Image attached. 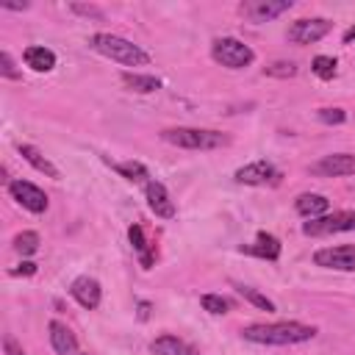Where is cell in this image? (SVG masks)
<instances>
[{"instance_id":"11","label":"cell","mask_w":355,"mask_h":355,"mask_svg":"<svg viewBox=\"0 0 355 355\" xmlns=\"http://www.w3.org/2000/svg\"><path fill=\"white\" fill-rule=\"evenodd\" d=\"M313 175H322V178H344V175H355V155L352 153H333V155H324L322 161H316L311 166Z\"/></svg>"},{"instance_id":"22","label":"cell","mask_w":355,"mask_h":355,"mask_svg":"<svg viewBox=\"0 0 355 355\" xmlns=\"http://www.w3.org/2000/svg\"><path fill=\"white\" fill-rule=\"evenodd\" d=\"M128 239H130L133 250H136V252H141V266H144V269H150V263H153V255L147 252V241H144V230H141V225H130V230H128Z\"/></svg>"},{"instance_id":"7","label":"cell","mask_w":355,"mask_h":355,"mask_svg":"<svg viewBox=\"0 0 355 355\" xmlns=\"http://www.w3.org/2000/svg\"><path fill=\"white\" fill-rule=\"evenodd\" d=\"M313 263L324 269L338 272H355V244H338V247H322L313 252Z\"/></svg>"},{"instance_id":"10","label":"cell","mask_w":355,"mask_h":355,"mask_svg":"<svg viewBox=\"0 0 355 355\" xmlns=\"http://www.w3.org/2000/svg\"><path fill=\"white\" fill-rule=\"evenodd\" d=\"M233 178H236V183H244V186H269V183L280 180V172L269 161H252V164L236 169Z\"/></svg>"},{"instance_id":"5","label":"cell","mask_w":355,"mask_h":355,"mask_svg":"<svg viewBox=\"0 0 355 355\" xmlns=\"http://www.w3.org/2000/svg\"><path fill=\"white\" fill-rule=\"evenodd\" d=\"M355 230V211H336V214H324L316 219H308L302 225L305 236H333V233H347Z\"/></svg>"},{"instance_id":"17","label":"cell","mask_w":355,"mask_h":355,"mask_svg":"<svg viewBox=\"0 0 355 355\" xmlns=\"http://www.w3.org/2000/svg\"><path fill=\"white\" fill-rule=\"evenodd\" d=\"M150 352H153V355H200L194 347H189V344L180 341L178 336H158V338L150 344Z\"/></svg>"},{"instance_id":"26","label":"cell","mask_w":355,"mask_h":355,"mask_svg":"<svg viewBox=\"0 0 355 355\" xmlns=\"http://www.w3.org/2000/svg\"><path fill=\"white\" fill-rule=\"evenodd\" d=\"M200 305H202L208 313H227V308H230V302H227L225 297H219V294H202V297H200Z\"/></svg>"},{"instance_id":"32","label":"cell","mask_w":355,"mask_h":355,"mask_svg":"<svg viewBox=\"0 0 355 355\" xmlns=\"http://www.w3.org/2000/svg\"><path fill=\"white\" fill-rule=\"evenodd\" d=\"M33 272H36V263H31V261H25L17 269H11V275H33Z\"/></svg>"},{"instance_id":"1","label":"cell","mask_w":355,"mask_h":355,"mask_svg":"<svg viewBox=\"0 0 355 355\" xmlns=\"http://www.w3.org/2000/svg\"><path fill=\"white\" fill-rule=\"evenodd\" d=\"M241 336L252 344H272V347H286V344H302L316 336L313 324L302 322H263V324H247Z\"/></svg>"},{"instance_id":"20","label":"cell","mask_w":355,"mask_h":355,"mask_svg":"<svg viewBox=\"0 0 355 355\" xmlns=\"http://www.w3.org/2000/svg\"><path fill=\"white\" fill-rule=\"evenodd\" d=\"M122 83L130 89V92H139V94H150V92H158L161 89V80L153 78V75H139V72H122Z\"/></svg>"},{"instance_id":"29","label":"cell","mask_w":355,"mask_h":355,"mask_svg":"<svg viewBox=\"0 0 355 355\" xmlns=\"http://www.w3.org/2000/svg\"><path fill=\"white\" fill-rule=\"evenodd\" d=\"M0 72H3V78H8V80H19L22 78V72L14 67V61H11V55L3 50L0 53Z\"/></svg>"},{"instance_id":"4","label":"cell","mask_w":355,"mask_h":355,"mask_svg":"<svg viewBox=\"0 0 355 355\" xmlns=\"http://www.w3.org/2000/svg\"><path fill=\"white\" fill-rule=\"evenodd\" d=\"M211 55H214L216 64H222V67H227V69H244V67H250V64L255 61L252 47L244 44L241 39H236V36H222V39H216V42L211 44Z\"/></svg>"},{"instance_id":"31","label":"cell","mask_w":355,"mask_h":355,"mask_svg":"<svg viewBox=\"0 0 355 355\" xmlns=\"http://www.w3.org/2000/svg\"><path fill=\"white\" fill-rule=\"evenodd\" d=\"M3 347H6V352H8V355H25L14 336H6V338H3Z\"/></svg>"},{"instance_id":"23","label":"cell","mask_w":355,"mask_h":355,"mask_svg":"<svg viewBox=\"0 0 355 355\" xmlns=\"http://www.w3.org/2000/svg\"><path fill=\"white\" fill-rule=\"evenodd\" d=\"M236 291L247 300V302H252V305H258L261 311H266V313H272L275 311V302L269 300V297H263L258 288H252V286H236Z\"/></svg>"},{"instance_id":"21","label":"cell","mask_w":355,"mask_h":355,"mask_svg":"<svg viewBox=\"0 0 355 355\" xmlns=\"http://www.w3.org/2000/svg\"><path fill=\"white\" fill-rule=\"evenodd\" d=\"M114 169L122 175V178H128V180H133V183H150L147 178V166L144 164H139V161H125V164H114Z\"/></svg>"},{"instance_id":"12","label":"cell","mask_w":355,"mask_h":355,"mask_svg":"<svg viewBox=\"0 0 355 355\" xmlns=\"http://www.w3.org/2000/svg\"><path fill=\"white\" fill-rule=\"evenodd\" d=\"M144 194H147V205H150V211H153L155 216L172 219V216L178 214V208H175V202H172V197H169V191H166L164 183L150 180V183L144 186Z\"/></svg>"},{"instance_id":"8","label":"cell","mask_w":355,"mask_h":355,"mask_svg":"<svg viewBox=\"0 0 355 355\" xmlns=\"http://www.w3.org/2000/svg\"><path fill=\"white\" fill-rule=\"evenodd\" d=\"M8 194H11L25 211H31V214H44L47 205H50L47 194H44L39 186L28 183V180H11V183H8Z\"/></svg>"},{"instance_id":"16","label":"cell","mask_w":355,"mask_h":355,"mask_svg":"<svg viewBox=\"0 0 355 355\" xmlns=\"http://www.w3.org/2000/svg\"><path fill=\"white\" fill-rule=\"evenodd\" d=\"M294 208H297V214H302V216H308V219H316V216H324L327 214V208H330V200L324 197V194H300L297 200H294Z\"/></svg>"},{"instance_id":"35","label":"cell","mask_w":355,"mask_h":355,"mask_svg":"<svg viewBox=\"0 0 355 355\" xmlns=\"http://www.w3.org/2000/svg\"><path fill=\"white\" fill-rule=\"evenodd\" d=\"M75 355H80V352H75Z\"/></svg>"},{"instance_id":"19","label":"cell","mask_w":355,"mask_h":355,"mask_svg":"<svg viewBox=\"0 0 355 355\" xmlns=\"http://www.w3.org/2000/svg\"><path fill=\"white\" fill-rule=\"evenodd\" d=\"M19 155L36 169V172H42V175H47V178H58V169L42 155V150H36L33 144H19Z\"/></svg>"},{"instance_id":"33","label":"cell","mask_w":355,"mask_h":355,"mask_svg":"<svg viewBox=\"0 0 355 355\" xmlns=\"http://www.w3.org/2000/svg\"><path fill=\"white\" fill-rule=\"evenodd\" d=\"M0 8H11V11H22V8H28V3H8V0H3V3H0Z\"/></svg>"},{"instance_id":"18","label":"cell","mask_w":355,"mask_h":355,"mask_svg":"<svg viewBox=\"0 0 355 355\" xmlns=\"http://www.w3.org/2000/svg\"><path fill=\"white\" fill-rule=\"evenodd\" d=\"M241 250H247V252H252L258 258H266V261H277L280 258V241L272 233H258L255 241L250 247H241Z\"/></svg>"},{"instance_id":"25","label":"cell","mask_w":355,"mask_h":355,"mask_svg":"<svg viewBox=\"0 0 355 355\" xmlns=\"http://www.w3.org/2000/svg\"><path fill=\"white\" fill-rule=\"evenodd\" d=\"M336 58H330V55H316L313 61H311V69H313V75H319L322 80H330L333 75H336Z\"/></svg>"},{"instance_id":"6","label":"cell","mask_w":355,"mask_h":355,"mask_svg":"<svg viewBox=\"0 0 355 355\" xmlns=\"http://www.w3.org/2000/svg\"><path fill=\"white\" fill-rule=\"evenodd\" d=\"M333 22L324 17H311V19H297L288 25V42L294 44H313L330 33Z\"/></svg>"},{"instance_id":"27","label":"cell","mask_w":355,"mask_h":355,"mask_svg":"<svg viewBox=\"0 0 355 355\" xmlns=\"http://www.w3.org/2000/svg\"><path fill=\"white\" fill-rule=\"evenodd\" d=\"M316 116H319V122H324V125H344V122H347V111H344V108H319Z\"/></svg>"},{"instance_id":"13","label":"cell","mask_w":355,"mask_h":355,"mask_svg":"<svg viewBox=\"0 0 355 355\" xmlns=\"http://www.w3.org/2000/svg\"><path fill=\"white\" fill-rule=\"evenodd\" d=\"M69 294H72V300H78V305H83V308H89V311H94V308L100 305V300H103L100 283H97L94 277H89V275L75 277L72 286H69Z\"/></svg>"},{"instance_id":"2","label":"cell","mask_w":355,"mask_h":355,"mask_svg":"<svg viewBox=\"0 0 355 355\" xmlns=\"http://www.w3.org/2000/svg\"><path fill=\"white\" fill-rule=\"evenodd\" d=\"M89 47L94 53L111 58V61L125 64V67H144V64H150V55L139 44H133L130 39L116 36V33H94L89 39Z\"/></svg>"},{"instance_id":"14","label":"cell","mask_w":355,"mask_h":355,"mask_svg":"<svg viewBox=\"0 0 355 355\" xmlns=\"http://www.w3.org/2000/svg\"><path fill=\"white\" fill-rule=\"evenodd\" d=\"M47 330H50V344H53V349H55L58 355H75V352H78V338H75V333H72L67 324L50 322Z\"/></svg>"},{"instance_id":"24","label":"cell","mask_w":355,"mask_h":355,"mask_svg":"<svg viewBox=\"0 0 355 355\" xmlns=\"http://www.w3.org/2000/svg\"><path fill=\"white\" fill-rule=\"evenodd\" d=\"M14 250H17L19 255H33V252L39 250V233L22 230V233L14 239Z\"/></svg>"},{"instance_id":"9","label":"cell","mask_w":355,"mask_h":355,"mask_svg":"<svg viewBox=\"0 0 355 355\" xmlns=\"http://www.w3.org/2000/svg\"><path fill=\"white\" fill-rule=\"evenodd\" d=\"M294 3L291 0H247L239 6V11L250 19V22H269L280 14H286Z\"/></svg>"},{"instance_id":"28","label":"cell","mask_w":355,"mask_h":355,"mask_svg":"<svg viewBox=\"0 0 355 355\" xmlns=\"http://www.w3.org/2000/svg\"><path fill=\"white\" fill-rule=\"evenodd\" d=\"M263 72L266 75H275V78H291V75H297V64L294 61H275Z\"/></svg>"},{"instance_id":"30","label":"cell","mask_w":355,"mask_h":355,"mask_svg":"<svg viewBox=\"0 0 355 355\" xmlns=\"http://www.w3.org/2000/svg\"><path fill=\"white\" fill-rule=\"evenodd\" d=\"M72 11H75V14H83V17L103 19V11H100V8H94V6H80V3H75V6H72Z\"/></svg>"},{"instance_id":"34","label":"cell","mask_w":355,"mask_h":355,"mask_svg":"<svg viewBox=\"0 0 355 355\" xmlns=\"http://www.w3.org/2000/svg\"><path fill=\"white\" fill-rule=\"evenodd\" d=\"M352 39H355V28H349V31H347V33H344V44H349V42H352Z\"/></svg>"},{"instance_id":"15","label":"cell","mask_w":355,"mask_h":355,"mask_svg":"<svg viewBox=\"0 0 355 355\" xmlns=\"http://www.w3.org/2000/svg\"><path fill=\"white\" fill-rule=\"evenodd\" d=\"M22 61H25V67H31L33 72H50V69L55 67V53H53L50 47H44V44H31V47H25Z\"/></svg>"},{"instance_id":"3","label":"cell","mask_w":355,"mask_h":355,"mask_svg":"<svg viewBox=\"0 0 355 355\" xmlns=\"http://www.w3.org/2000/svg\"><path fill=\"white\" fill-rule=\"evenodd\" d=\"M161 139L183 150H216V147L230 144L227 133L208 130V128H166L161 130Z\"/></svg>"}]
</instances>
